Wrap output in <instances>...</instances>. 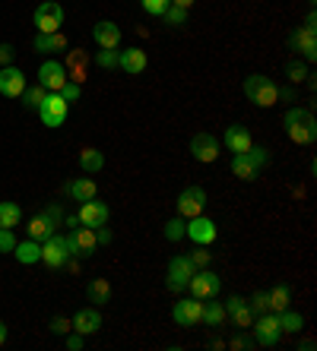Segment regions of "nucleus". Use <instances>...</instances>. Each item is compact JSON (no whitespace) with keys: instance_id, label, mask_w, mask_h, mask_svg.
Listing matches in <instances>:
<instances>
[{"instance_id":"obj_1","label":"nucleus","mask_w":317,"mask_h":351,"mask_svg":"<svg viewBox=\"0 0 317 351\" xmlns=\"http://www.w3.org/2000/svg\"><path fill=\"white\" fill-rule=\"evenodd\" d=\"M242 92L257 108H273L276 101H279V86H276L270 76H263V73H250L248 80L242 82Z\"/></svg>"},{"instance_id":"obj_2","label":"nucleus","mask_w":317,"mask_h":351,"mask_svg":"<svg viewBox=\"0 0 317 351\" xmlns=\"http://www.w3.org/2000/svg\"><path fill=\"white\" fill-rule=\"evenodd\" d=\"M35 111H38V117H42L45 127L58 130V127H64V121H67V114H70V101H64L60 92H48L45 101L35 108Z\"/></svg>"},{"instance_id":"obj_3","label":"nucleus","mask_w":317,"mask_h":351,"mask_svg":"<svg viewBox=\"0 0 317 351\" xmlns=\"http://www.w3.org/2000/svg\"><path fill=\"white\" fill-rule=\"evenodd\" d=\"M187 291H191L197 301L219 298V291H222V276H219V272H213L209 266H207V269H197L191 276V282H187Z\"/></svg>"},{"instance_id":"obj_4","label":"nucleus","mask_w":317,"mask_h":351,"mask_svg":"<svg viewBox=\"0 0 317 351\" xmlns=\"http://www.w3.org/2000/svg\"><path fill=\"white\" fill-rule=\"evenodd\" d=\"M250 329H254V342H257L260 348H273V345H279V339H283V329H279V317H276V313H260V317H254Z\"/></svg>"},{"instance_id":"obj_5","label":"nucleus","mask_w":317,"mask_h":351,"mask_svg":"<svg viewBox=\"0 0 317 351\" xmlns=\"http://www.w3.org/2000/svg\"><path fill=\"white\" fill-rule=\"evenodd\" d=\"M193 263H191V256L187 254H181V256H172V263H168V278H165V288L172 294H181V291H187V282H191V276H193Z\"/></svg>"},{"instance_id":"obj_6","label":"nucleus","mask_w":317,"mask_h":351,"mask_svg":"<svg viewBox=\"0 0 317 351\" xmlns=\"http://www.w3.org/2000/svg\"><path fill=\"white\" fill-rule=\"evenodd\" d=\"M175 206H178V215H181V219L203 215V209H207V190L197 187V184H191V187H184L181 193H178Z\"/></svg>"},{"instance_id":"obj_7","label":"nucleus","mask_w":317,"mask_h":351,"mask_svg":"<svg viewBox=\"0 0 317 351\" xmlns=\"http://www.w3.org/2000/svg\"><path fill=\"white\" fill-rule=\"evenodd\" d=\"M32 23L38 32H60V25H64V7L54 3V0H45V3L35 7Z\"/></svg>"},{"instance_id":"obj_8","label":"nucleus","mask_w":317,"mask_h":351,"mask_svg":"<svg viewBox=\"0 0 317 351\" xmlns=\"http://www.w3.org/2000/svg\"><path fill=\"white\" fill-rule=\"evenodd\" d=\"M67 260H70V250H67V237L64 234L54 231L48 241H42V263L45 266L60 269V266H67Z\"/></svg>"},{"instance_id":"obj_9","label":"nucleus","mask_w":317,"mask_h":351,"mask_svg":"<svg viewBox=\"0 0 317 351\" xmlns=\"http://www.w3.org/2000/svg\"><path fill=\"white\" fill-rule=\"evenodd\" d=\"M80 225H86V228H102V225H108V203H102L99 196H92V199H86V203H80Z\"/></svg>"},{"instance_id":"obj_10","label":"nucleus","mask_w":317,"mask_h":351,"mask_svg":"<svg viewBox=\"0 0 317 351\" xmlns=\"http://www.w3.org/2000/svg\"><path fill=\"white\" fill-rule=\"evenodd\" d=\"M67 250H70V256H80V260L92 256L95 254V228H86V225L73 228L67 234Z\"/></svg>"},{"instance_id":"obj_11","label":"nucleus","mask_w":317,"mask_h":351,"mask_svg":"<svg viewBox=\"0 0 317 351\" xmlns=\"http://www.w3.org/2000/svg\"><path fill=\"white\" fill-rule=\"evenodd\" d=\"M184 237H191L193 244H200V247H209L219 237L216 221L207 219V215H193V219L187 221V231H184Z\"/></svg>"},{"instance_id":"obj_12","label":"nucleus","mask_w":317,"mask_h":351,"mask_svg":"<svg viewBox=\"0 0 317 351\" xmlns=\"http://www.w3.org/2000/svg\"><path fill=\"white\" fill-rule=\"evenodd\" d=\"M38 82L45 86V92H60L64 82H67V66L60 64V60H45L38 66Z\"/></svg>"},{"instance_id":"obj_13","label":"nucleus","mask_w":317,"mask_h":351,"mask_svg":"<svg viewBox=\"0 0 317 351\" xmlns=\"http://www.w3.org/2000/svg\"><path fill=\"white\" fill-rule=\"evenodd\" d=\"M219 152H222V146H219V139L213 136V133H197V136L191 139V156L197 158V162H203V165L216 162Z\"/></svg>"},{"instance_id":"obj_14","label":"nucleus","mask_w":317,"mask_h":351,"mask_svg":"<svg viewBox=\"0 0 317 351\" xmlns=\"http://www.w3.org/2000/svg\"><path fill=\"white\" fill-rule=\"evenodd\" d=\"M25 73L19 70V66H0V95H7V98H19L25 92Z\"/></svg>"},{"instance_id":"obj_15","label":"nucleus","mask_w":317,"mask_h":351,"mask_svg":"<svg viewBox=\"0 0 317 351\" xmlns=\"http://www.w3.org/2000/svg\"><path fill=\"white\" fill-rule=\"evenodd\" d=\"M289 45H292V51H298L308 64H314V58H317V32L314 29H305V25L295 29V32L289 35Z\"/></svg>"},{"instance_id":"obj_16","label":"nucleus","mask_w":317,"mask_h":351,"mask_svg":"<svg viewBox=\"0 0 317 351\" xmlns=\"http://www.w3.org/2000/svg\"><path fill=\"white\" fill-rule=\"evenodd\" d=\"M200 311H203V304L197 298H184V301H178L172 307V319H175L178 326H197L200 323Z\"/></svg>"},{"instance_id":"obj_17","label":"nucleus","mask_w":317,"mask_h":351,"mask_svg":"<svg viewBox=\"0 0 317 351\" xmlns=\"http://www.w3.org/2000/svg\"><path fill=\"white\" fill-rule=\"evenodd\" d=\"M73 332H80V335H95L102 329V313H99V307H80V311L73 313Z\"/></svg>"},{"instance_id":"obj_18","label":"nucleus","mask_w":317,"mask_h":351,"mask_svg":"<svg viewBox=\"0 0 317 351\" xmlns=\"http://www.w3.org/2000/svg\"><path fill=\"white\" fill-rule=\"evenodd\" d=\"M92 38L99 48H121V25L111 23V19H102V23L92 25Z\"/></svg>"},{"instance_id":"obj_19","label":"nucleus","mask_w":317,"mask_h":351,"mask_svg":"<svg viewBox=\"0 0 317 351\" xmlns=\"http://www.w3.org/2000/svg\"><path fill=\"white\" fill-rule=\"evenodd\" d=\"M250 143H254V139H250L248 127H242V123H232V127L222 133V146H226L232 156H235V152H248Z\"/></svg>"},{"instance_id":"obj_20","label":"nucleus","mask_w":317,"mask_h":351,"mask_svg":"<svg viewBox=\"0 0 317 351\" xmlns=\"http://www.w3.org/2000/svg\"><path fill=\"white\" fill-rule=\"evenodd\" d=\"M117 66H121L127 76L143 73V70H146V51L143 48H124L121 51V58H117Z\"/></svg>"},{"instance_id":"obj_21","label":"nucleus","mask_w":317,"mask_h":351,"mask_svg":"<svg viewBox=\"0 0 317 351\" xmlns=\"http://www.w3.org/2000/svg\"><path fill=\"white\" fill-rule=\"evenodd\" d=\"M67 80L70 82H80V86H83L86 82V66H89V54H86L83 48H73L67 54Z\"/></svg>"},{"instance_id":"obj_22","label":"nucleus","mask_w":317,"mask_h":351,"mask_svg":"<svg viewBox=\"0 0 317 351\" xmlns=\"http://www.w3.org/2000/svg\"><path fill=\"white\" fill-rule=\"evenodd\" d=\"M32 48L38 54H54V51H67V38L60 32H38L32 38Z\"/></svg>"},{"instance_id":"obj_23","label":"nucleus","mask_w":317,"mask_h":351,"mask_svg":"<svg viewBox=\"0 0 317 351\" xmlns=\"http://www.w3.org/2000/svg\"><path fill=\"white\" fill-rule=\"evenodd\" d=\"M54 228H58V225H54V221H51V215L48 213H38V215H32V219H29V237H32V241H38V244H42V241H48L51 234H54Z\"/></svg>"},{"instance_id":"obj_24","label":"nucleus","mask_w":317,"mask_h":351,"mask_svg":"<svg viewBox=\"0 0 317 351\" xmlns=\"http://www.w3.org/2000/svg\"><path fill=\"white\" fill-rule=\"evenodd\" d=\"M86 298H89L92 307H105L111 301V285L108 278H92L89 285H86Z\"/></svg>"},{"instance_id":"obj_25","label":"nucleus","mask_w":317,"mask_h":351,"mask_svg":"<svg viewBox=\"0 0 317 351\" xmlns=\"http://www.w3.org/2000/svg\"><path fill=\"white\" fill-rule=\"evenodd\" d=\"M267 304H270V313H279L285 311L289 304H292V288L285 285V282H279V285H273L267 291Z\"/></svg>"},{"instance_id":"obj_26","label":"nucleus","mask_w":317,"mask_h":351,"mask_svg":"<svg viewBox=\"0 0 317 351\" xmlns=\"http://www.w3.org/2000/svg\"><path fill=\"white\" fill-rule=\"evenodd\" d=\"M285 133H289V139L292 143H298V146H311L317 139V121H311V123H289L285 127Z\"/></svg>"},{"instance_id":"obj_27","label":"nucleus","mask_w":317,"mask_h":351,"mask_svg":"<svg viewBox=\"0 0 317 351\" xmlns=\"http://www.w3.org/2000/svg\"><path fill=\"white\" fill-rule=\"evenodd\" d=\"M67 193L73 196L76 203H86V199H92V196H99V187H95V180L92 178H76L67 184Z\"/></svg>"},{"instance_id":"obj_28","label":"nucleus","mask_w":317,"mask_h":351,"mask_svg":"<svg viewBox=\"0 0 317 351\" xmlns=\"http://www.w3.org/2000/svg\"><path fill=\"white\" fill-rule=\"evenodd\" d=\"M226 307L216 301V298H209V304H203V311H200V323H207L209 329H219L222 323H226Z\"/></svg>"},{"instance_id":"obj_29","label":"nucleus","mask_w":317,"mask_h":351,"mask_svg":"<svg viewBox=\"0 0 317 351\" xmlns=\"http://www.w3.org/2000/svg\"><path fill=\"white\" fill-rule=\"evenodd\" d=\"M13 256H16L23 266H32V263H42V244L38 241H23V244H16L13 247Z\"/></svg>"},{"instance_id":"obj_30","label":"nucleus","mask_w":317,"mask_h":351,"mask_svg":"<svg viewBox=\"0 0 317 351\" xmlns=\"http://www.w3.org/2000/svg\"><path fill=\"white\" fill-rule=\"evenodd\" d=\"M80 168H83L86 174H99L102 168H105V156H102L99 149H83V152H80Z\"/></svg>"},{"instance_id":"obj_31","label":"nucleus","mask_w":317,"mask_h":351,"mask_svg":"<svg viewBox=\"0 0 317 351\" xmlns=\"http://www.w3.org/2000/svg\"><path fill=\"white\" fill-rule=\"evenodd\" d=\"M276 317H279V329H283V332H289V335H298L301 329H305V317H301V313H295V311H289V307H285V311H279Z\"/></svg>"},{"instance_id":"obj_32","label":"nucleus","mask_w":317,"mask_h":351,"mask_svg":"<svg viewBox=\"0 0 317 351\" xmlns=\"http://www.w3.org/2000/svg\"><path fill=\"white\" fill-rule=\"evenodd\" d=\"M232 174L238 180H257V168L248 162V156H244V152H235V156H232Z\"/></svg>"},{"instance_id":"obj_33","label":"nucleus","mask_w":317,"mask_h":351,"mask_svg":"<svg viewBox=\"0 0 317 351\" xmlns=\"http://www.w3.org/2000/svg\"><path fill=\"white\" fill-rule=\"evenodd\" d=\"M19 219H23L19 203H0V228H16Z\"/></svg>"},{"instance_id":"obj_34","label":"nucleus","mask_w":317,"mask_h":351,"mask_svg":"<svg viewBox=\"0 0 317 351\" xmlns=\"http://www.w3.org/2000/svg\"><path fill=\"white\" fill-rule=\"evenodd\" d=\"M184 231H187V221L178 215V219H168L165 228H162V234H165V241H172V244H178V241H184Z\"/></svg>"},{"instance_id":"obj_35","label":"nucleus","mask_w":317,"mask_h":351,"mask_svg":"<svg viewBox=\"0 0 317 351\" xmlns=\"http://www.w3.org/2000/svg\"><path fill=\"white\" fill-rule=\"evenodd\" d=\"M45 95H48V92H45V86L38 82V86H25V92L19 95V101H23L25 108H38L45 101Z\"/></svg>"},{"instance_id":"obj_36","label":"nucleus","mask_w":317,"mask_h":351,"mask_svg":"<svg viewBox=\"0 0 317 351\" xmlns=\"http://www.w3.org/2000/svg\"><path fill=\"white\" fill-rule=\"evenodd\" d=\"M117 58H121L117 48H102L99 54H95V66H102V70H117Z\"/></svg>"},{"instance_id":"obj_37","label":"nucleus","mask_w":317,"mask_h":351,"mask_svg":"<svg viewBox=\"0 0 317 351\" xmlns=\"http://www.w3.org/2000/svg\"><path fill=\"white\" fill-rule=\"evenodd\" d=\"M228 319H232L238 329H250V323H254V313H250V307H248V301L242 304V307H235L232 313H228Z\"/></svg>"},{"instance_id":"obj_38","label":"nucleus","mask_w":317,"mask_h":351,"mask_svg":"<svg viewBox=\"0 0 317 351\" xmlns=\"http://www.w3.org/2000/svg\"><path fill=\"white\" fill-rule=\"evenodd\" d=\"M162 19H165V25H172V29H181V25L187 23V10H184V7H175V3H172V7L162 13Z\"/></svg>"},{"instance_id":"obj_39","label":"nucleus","mask_w":317,"mask_h":351,"mask_svg":"<svg viewBox=\"0 0 317 351\" xmlns=\"http://www.w3.org/2000/svg\"><path fill=\"white\" fill-rule=\"evenodd\" d=\"M314 121V114H311V108H289L283 114V123L289 127V123H311Z\"/></svg>"},{"instance_id":"obj_40","label":"nucleus","mask_w":317,"mask_h":351,"mask_svg":"<svg viewBox=\"0 0 317 351\" xmlns=\"http://www.w3.org/2000/svg\"><path fill=\"white\" fill-rule=\"evenodd\" d=\"M244 156H248V162H250V165H254V168H257V171H260V168H263V165L270 162V149H263V146H254V143H250V149H248V152H244Z\"/></svg>"},{"instance_id":"obj_41","label":"nucleus","mask_w":317,"mask_h":351,"mask_svg":"<svg viewBox=\"0 0 317 351\" xmlns=\"http://www.w3.org/2000/svg\"><path fill=\"white\" fill-rule=\"evenodd\" d=\"M285 73H289V82H305L311 76V70H308V64H301V60H289Z\"/></svg>"},{"instance_id":"obj_42","label":"nucleus","mask_w":317,"mask_h":351,"mask_svg":"<svg viewBox=\"0 0 317 351\" xmlns=\"http://www.w3.org/2000/svg\"><path fill=\"white\" fill-rule=\"evenodd\" d=\"M248 307H250V313H254V317H260V313H270V304H267V291H254V294H250Z\"/></svg>"},{"instance_id":"obj_43","label":"nucleus","mask_w":317,"mask_h":351,"mask_svg":"<svg viewBox=\"0 0 317 351\" xmlns=\"http://www.w3.org/2000/svg\"><path fill=\"white\" fill-rule=\"evenodd\" d=\"M187 256H191V263H193V269H207L209 263H213V254H209L207 247H200V244L193 247V254H187Z\"/></svg>"},{"instance_id":"obj_44","label":"nucleus","mask_w":317,"mask_h":351,"mask_svg":"<svg viewBox=\"0 0 317 351\" xmlns=\"http://www.w3.org/2000/svg\"><path fill=\"white\" fill-rule=\"evenodd\" d=\"M226 345H228L232 351H244V348H254L257 342H254V339L248 335V329H238V335H235V339H228Z\"/></svg>"},{"instance_id":"obj_45","label":"nucleus","mask_w":317,"mask_h":351,"mask_svg":"<svg viewBox=\"0 0 317 351\" xmlns=\"http://www.w3.org/2000/svg\"><path fill=\"white\" fill-rule=\"evenodd\" d=\"M140 7L150 13V16H162L168 7H172V0H140Z\"/></svg>"},{"instance_id":"obj_46","label":"nucleus","mask_w":317,"mask_h":351,"mask_svg":"<svg viewBox=\"0 0 317 351\" xmlns=\"http://www.w3.org/2000/svg\"><path fill=\"white\" fill-rule=\"evenodd\" d=\"M80 95H83V86H80V82H64V89H60V98H64V101H70V105H73V101H80Z\"/></svg>"},{"instance_id":"obj_47","label":"nucleus","mask_w":317,"mask_h":351,"mask_svg":"<svg viewBox=\"0 0 317 351\" xmlns=\"http://www.w3.org/2000/svg\"><path fill=\"white\" fill-rule=\"evenodd\" d=\"M13 247H16L13 228H0V254H13Z\"/></svg>"},{"instance_id":"obj_48","label":"nucleus","mask_w":317,"mask_h":351,"mask_svg":"<svg viewBox=\"0 0 317 351\" xmlns=\"http://www.w3.org/2000/svg\"><path fill=\"white\" fill-rule=\"evenodd\" d=\"M70 329H73V323H70L67 317H54V319H51V332H54V335H67Z\"/></svg>"},{"instance_id":"obj_49","label":"nucleus","mask_w":317,"mask_h":351,"mask_svg":"<svg viewBox=\"0 0 317 351\" xmlns=\"http://www.w3.org/2000/svg\"><path fill=\"white\" fill-rule=\"evenodd\" d=\"M13 58H16V48L3 41V45H0V66H10L13 64Z\"/></svg>"},{"instance_id":"obj_50","label":"nucleus","mask_w":317,"mask_h":351,"mask_svg":"<svg viewBox=\"0 0 317 351\" xmlns=\"http://www.w3.org/2000/svg\"><path fill=\"white\" fill-rule=\"evenodd\" d=\"M67 348L70 351H80V348H83V335L70 329V332H67Z\"/></svg>"},{"instance_id":"obj_51","label":"nucleus","mask_w":317,"mask_h":351,"mask_svg":"<svg viewBox=\"0 0 317 351\" xmlns=\"http://www.w3.org/2000/svg\"><path fill=\"white\" fill-rule=\"evenodd\" d=\"M242 304H244V298H238V294H232V298H226V301H222V307H226V317L235 311V307H242Z\"/></svg>"},{"instance_id":"obj_52","label":"nucleus","mask_w":317,"mask_h":351,"mask_svg":"<svg viewBox=\"0 0 317 351\" xmlns=\"http://www.w3.org/2000/svg\"><path fill=\"white\" fill-rule=\"evenodd\" d=\"M95 244H111V231L102 225V228H95Z\"/></svg>"},{"instance_id":"obj_53","label":"nucleus","mask_w":317,"mask_h":351,"mask_svg":"<svg viewBox=\"0 0 317 351\" xmlns=\"http://www.w3.org/2000/svg\"><path fill=\"white\" fill-rule=\"evenodd\" d=\"M64 228H80V215H64Z\"/></svg>"},{"instance_id":"obj_54","label":"nucleus","mask_w":317,"mask_h":351,"mask_svg":"<svg viewBox=\"0 0 317 351\" xmlns=\"http://www.w3.org/2000/svg\"><path fill=\"white\" fill-rule=\"evenodd\" d=\"M172 3H175V7H184V10H191L193 3H197V0H172Z\"/></svg>"},{"instance_id":"obj_55","label":"nucleus","mask_w":317,"mask_h":351,"mask_svg":"<svg viewBox=\"0 0 317 351\" xmlns=\"http://www.w3.org/2000/svg\"><path fill=\"white\" fill-rule=\"evenodd\" d=\"M314 25H317V16H314V10H311L308 19H305V29H314Z\"/></svg>"},{"instance_id":"obj_56","label":"nucleus","mask_w":317,"mask_h":351,"mask_svg":"<svg viewBox=\"0 0 317 351\" xmlns=\"http://www.w3.org/2000/svg\"><path fill=\"white\" fill-rule=\"evenodd\" d=\"M298 348H305V351H311V348H314V339H301V342H298Z\"/></svg>"},{"instance_id":"obj_57","label":"nucleus","mask_w":317,"mask_h":351,"mask_svg":"<svg viewBox=\"0 0 317 351\" xmlns=\"http://www.w3.org/2000/svg\"><path fill=\"white\" fill-rule=\"evenodd\" d=\"M7 342V323H3V319H0V345Z\"/></svg>"}]
</instances>
